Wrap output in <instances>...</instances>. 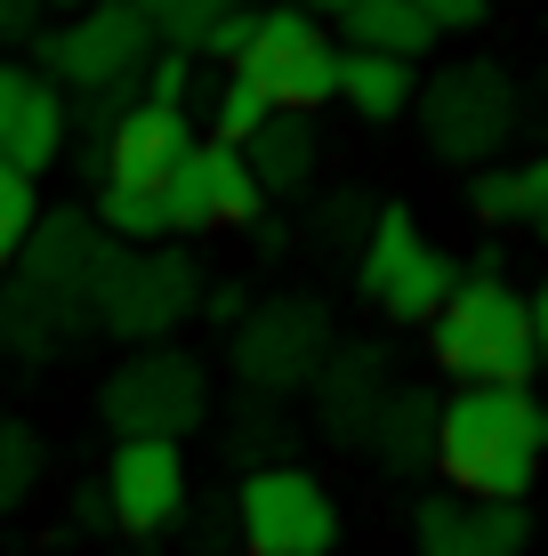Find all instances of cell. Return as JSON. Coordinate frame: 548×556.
I'll return each mask as SVG.
<instances>
[{
  "instance_id": "cell-39",
  "label": "cell",
  "mask_w": 548,
  "mask_h": 556,
  "mask_svg": "<svg viewBox=\"0 0 548 556\" xmlns=\"http://www.w3.org/2000/svg\"><path fill=\"white\" fill-rule=\"evenodd\" d=\"M298 9H307V16H315V25H323V16H331V25H339V16H347V9H355V0H298Z\"/></svg>"
},
{
  "instance_id": "cell-34",
  "label": "cell",
  "mask_w": 548,
  "mask_h": 556,
  "mask_svg": "<svg viewBox=\"0 0 548 556\" xmlns=\"http://www.w3.org/2000/svg\"><path fill=\"white\" fill-rule=\"evenodd\" d=\"M73 525H81V532H113V501H105V484L73 492Z\"/></svg>"
},
{
  "instance_id": "cell-2",
  "label": "cell",
  "mask_w": 548,
  "mask_h": 556,
  "mask_svg": "<svg viewBox=\"0 0 548 556\" xmlns=\"http://www.w3.org/2000/svg\"><path fill=\"white\" fill-rule=\"evenodd\" d=\"M428 355L451 379H476V388H533L540 355H533L524 291H508V275H460V291L428 323Z\"/></svg>"
},
{
  "instance_id": "cell-6",
  "label": "cell",
  "mask_w": 548,
  "mask_h": 556,
  "mask_svg": "<svg viewBox=\"0 0 548 556\" xmlns=\"http://www.w3.org/2000/svg\"><path fill=\"white\" fill-rule=\"evenodd\" d=\"M41 65L73 98H138L145 65H154V25L138 16V0L73 9V25H56L41 41Z\"/></svg>"
},
{
  "instance_id": "cell-36",
  "label": "cell",
  "mask_w": 548,
  "mask_h": 556,
  "mask_svg": "<svg viewBox=\"0 0 548 556\" xmlns=\"http://www.w3.org/2000/svg\"><path fill=\"white\" fill-rule=\"evenodd\" d=\"M202 315H211V323H242V315H251V299H242L234 282H218V291H202Z\"/></svg>"
},
{
  "instance_id": "cell-22",
  "label": "cell",
  "mask_w": 548,
  "mask_h": 556,
  "mask_svg": "<svg viewBox=\"0 0 548 556\" xmlns=\"http://www.w3.org/2000/svg\"><path fill=\"white\" fill-rule=\"evenodd\" d=\"M73 331H81V315H73V306L25 291V282H9V291H0V339H9V355L49 363V355H65Z\"/></svg>"
},
{
  "instance_id": "cell-23",
  "label": "cell",
  "mask_w": 548,
  "mask_h": 556,
  "mask_svg": "<svg viewBox=\"0 0 548 556\" xmlns=\"http://www.w3.org/2000/svg\"><path fill=\"white\" fill-rule=\"evenodd\" d=\"M89 218H98L113 242H162V235H169V194H162V186H122V178H105Z\"/></svg>"
},
{
  "instance_id": "cell-8",
  "label": "cell",
  "mask_w": 548,
  "mask_h": 556,
  "mask_svg": "<svg viewBox=\"0 0 548 556\" xmlns=\"http://www.w3.org/2000/svg\"><path fill=\"white\" fill-rule=\"evenodd\" d=\"M234 532L251 556H331L347 516L307 468H251L234 492Z\"/></svg>"
},
{
  "instance_id": "cell-1",
  "label": "cell",
  "mask_w": 548,
  "mask_h": 556,
  "mask_svg": "<svg viewBox=\"0 0 548 556\" xmlns=\"http://www.w3.org/2000/svg\"><path fill=\"white\" fill-rule=\"evenodd\" d=\"M548 468L540 444V395L533 388H460L436 404V476L468 501H533Z\"/></svg>"
},
{
  "instance_id": "cell-31",
  "label": "cell",
  "mask_w": 548,
  "mask_h": 556,
  "mask_svg": "<svg viewBox=\"0 0 548 556\" xmlns=\"http://www.w3.org/2000/svg\"><path fill=\"white\" fill-rule=\"evenodd\" d=\"M468 210H476L484 226L517 218V169H476V186H468Z\"/></svg>"
},
{
  "instance_id": "cell-9",
  "label": "cell",
  "mask_w": 548,
  "mask_h": 556,
  "mask_svg": "<svg viewBox=\"0 0 548 556\" xmlns=\"http://www.w3.org/2000/svg\"><path fill=\"white\" fill-rule=\"evenodd\" d=\"M339 348V331H331V306L323 299H267V306H251V315L234 323V371L251 379V388H307L315 371L331 363Z\"/></svg>"
},
{
  "instance_id": "cell-26",
  "label": "cell",
  "mask_w": 548,
  "mask_h": 556,
  "mask_svg": "<svg viewBox=\"0 0 548 556\" xmlns=\"http://www.w3.org/2000/svg\"><path fill=\"white\" fill-rule=\"evenodd\" d=\"M33 484H41V435H33L25 419H9V412H0V516L25 501Z\"/></svg>"
},
{
  "instance_id": "cell-27",
  "label": "cell",
  "mask_w": 548,
  "mask_h": 556,
  "mask_svg": "<svg viewBox=\"0 0 548 556\" xmlns=\"http://www.w3.org/2000/svg\"><path fill=\"white\" fill-rule=\"evenodd\" d=\"M33 218H41V194H33V178L0 162V275L16 266V251H25V235H33Z\"/></svg>"
},
{
  "instance_id": "cell-28",
  "label": "cell",
  "mask_w": 548,
  "mask_h": 556,
  "mask_svg": "<svg viewBox=\"0 0 548 556\" xmlns=\"http://www.w3.org/2000/svg\"><path fill=\"white\" fill-rule=\"evenodd\" d=\"M258 9H267V0H258ZM258 9H226L218 25H202V56H211V65H242V56H251V41H258Z\"/></svg>"
},
{
  "instance_id": "cell-24",
  "label": "cell",
  "mask_w": 548,
  "mask_h": 556,
  "mask_svg": "<svg viewBox=\"0 0 548 556\" xmlns=\"http://www.w3.org/2000/svg\"><path fill=\"white\" fill-rule=\"evenodd\" d=\"M267 113H275V105H267V89H258L242 65H226V73H218V89H211V138L251 146L258 129H267Z\"/></svg>"
},
{
  "instance_id": "cell-5",
  "label": "cell",
  "mask_w": 548,
  "mask_h": 556,
  "mask_svg": "<svg viewBox=\"0 0 548 556\" xmlns=\"http://www.w3.org/2000/svg\"><path fill=\"white\" fill-rule=\"evenodd\" d=\"M411 105H420V129L444 162H476V169L517 129V81H508V65H493V56H451V65H436L411 89Z\"/></svg>"
},
{
  "instance_id": "cell-29",
  "label": "cell",
  "mask_w": 548,
  "mask_h": 556,
  "mask_svg": "<svg viewBox=\"0 0 548 556\" xmlns=\"http://www.w3.org/2000/svg\"><path fill=\"white\" fill-rule=\"evenodd\" d=\"M364 226H371V202L355 194V186H339V194L315 210V235L323 242H364Z\"/></svg>"
},
{
  "instance_id": "cell-14",
  "label": "cell",
  "mask_w": 548,
  "mask_h": 556,
  "mask_svg": "<svg viewBox=\"0 0 548 556\" xmlns=\"http://www.w3.org/2000/svg\"><path fill=\"white\" fill-rule=\"evenodd\" d=\"M411 548L420 556H524L533 548V508L436 492V501H420V516H411Z\"/></svg>"
},
{
  "instance_id": "cell-4",
  "label": "cell",
  "mask_w": 548,
  "mask_h": 556,
  "mask_svg": "<svg viewBox=\"0 0 548 556\" xmlns=\"http://www.w3.org/2000/svg\"><path fill=\"white\" fill-rule=\"evenodd\" d=\"M355 282H364V299L380 306L387 323L428 331L436 306L460 291V258H451L444 242H428V226L411 218L404 202H380L371 226H364V242H355Z\"/></svg>"
},
{
  "instance_id": "cell-40",
  "label": "cell",
  "mask_w": 548,
  "mask_h": 556,
  "mask_svg": "<svg viewBox=\"0 0 548 556\" xmlns=\"http://www.w3.org/2000/svg\"><path fill=\"white\" fill-rule=\"evenodd\" d=\"M41 9H98V0H41Z\"/></svg>"
},
{
  "instance_id": "cell-15",
  "label": "cell",
  "mask_w": 548,
  "mask_h": 556,
  "mask_svg": "<svg viewBox=\"0 0 548 556\" xmlns=\"http://www.w3.org/2000/svg\"><path fill=\"white\" fill-rule=\"evenodd\" d=\"M186 146H194V122H186V105L138 98V105H122V113L105 122L98 162H105V178H122V186H169V169L186 162Z\"/></svg>"
},
{
  "instance_id": "cell-16",
  "label": "cell",
  "mask_w": 548,
  "mask_h": 556,
  "mask_svg": "<svg viewBox=\"0 0 548 556\" xmlns=\"http://www.w3.org/2000/svg\"><path fill=\"white\" fill-rule=\"evenodd\" d=\"M56 153H65V89L49 73L0 65V162L41 178Z\"/></svg>"
},
{
  "instance_id": "cell-41",
  "label": "cell",
  "mask_w": 548,
  "mask_h": 556,
  "mask_svg": "<svg viewBox=\"0 0 548 556\" xmlns=\"http://www.w3.org/2000/svg\"><path fill=\"white\" fill-rule=\"evenodd\" d=\"M540 444H548V404H540Z\"/></svg>"
},
{
  "instance_id": "cell-13",
  "label": "cell",
  "mask_w": 548,
  "mask_h": 556,
  "mask_svg": "<svg viewBox=\"0 0 548 556\" xmlns=\"http://www.w3.org/2000/svg\"><path fill=\"white\" fill-rule=\"evenodd\" d=\"M98 484L113 501V532H129V541H162V532L186 516V452L162 444V435H129V444H113Z\"/></svg>"
},
{
  "instance_id": "cell-11",
  "label": "cell",
  "mask_w": 548,
  "mask_h": 556,
  "mask_svg": "<svg viewBox=\"0 0 548 556\" xmlns=\"http://www.w3.org/2000/svg\"><path fill=\"white\" fill-rule=\"evenodd\" d=\"M169 235H218V226H251L267 194L251 178V153L226 146V138H194L186 162L169 169Z\"/></svg>"
},
{
  "instance_id": "cell-35",
  "label": "cell",
  "mask_w": 548,
  "mask_h": 556,
  "mask_svg": "<svg viewBox=\"0 0 548 556\" xmlns=\"http://www.w3.org/2000/svg\"><path fill=\"white\" fill-rule=\"evenodd\" d=\"M41 25V0H0V41H25Z\"/></svg>"
},
{
  "instance_id": "cell-7",
  "label": "cell",
  "mask_w": 548,
  "mask_h": 556,
  "mask_svg": "<svg viewBox=\"0 0 548 556\" xmlns=\"http://www.w3.org/2000/svg\"><path fill=\"white\" fill-rule=\"evenodd\" d=\"M98 412L113 428V444H129V435L178 444V435L202 428V412H211V371H202L194 355H178V348H138L98 388Z\"/></svg>"
},
{
  "instance_id": "cell-21",
  "label": "cell",
  "mask_w": 548,
  "mask_h": 556,
  "mask_svg": "<svg viewBox=\"0 0 548 556\" xmlns=\"http://www.w3.org/2000/svg\"><path fill=\"white\" fill-rule=\"evenodd\" d=\"M339 33H347V49H380V56H404V65H420V56L444 41L411 0H355V9L339 16Z\"/></svg>"
},
{
  "instance_id": "cell-38",
  "label": "cell",
  "mask_w": 548,
  "mask_h": 556,
  "mask_svg": "<svg viewBox=\"0 0 548 556\" xmlns=\"http://www.w3.org/2000/svg\"><path fill=\"white\" fill-rule=\"evenodd\" d=\"M460 275H508V251H500V242H484V251H476V258H468V266H460Z\"/></svg>"
},
{
  "instance_id": "cell-17",
  "label": "cell",
  "mask_w": 548,
  "mask_h": 556,
  "mask_svg": "<svg viewBox=\"0 0 548 556\" xmlns=\"http://www.w3.org/2000/svg\"><path fill=\"white\" fill-rule=\"evenodd\" d=\"M364 444L380 452L395 476L436 468V395H428V388H411V379H387V395H380V412H371Z\"/></svg>"
},
{
  "instance_id": "cell-20",
  "label": "cell",
  "mask_w": 548,
  "mask_h": 556,
  "mask_svg": "<svg viewBox=\"0 0 548 556\" xmlns=\"http://www.w3.org/2000/svg\"><path fill=\"white\" fill-rule=\"evenodd\" d=\"M411 65L404 56H380V49H339V105L364 113V122H395L411 113Z\"/></svg>"
},
{
  "instance_id": "cell-3",
  "label": "cell",
  "mask_w": 548,
  "mask_h": 556,
  "mask_svg": "<svg viewBox=\"0 0 548 556\" xmlns=\"http://www.w3.org/2000/svg\"><path fill=\"white\" fill-rule=\"evenodd\" d=\"M194 315H202V266L169 242H113V258L89 282V323L113 339H138V348H162Z\"/></svg>"
},
{
  "instance_id": "cell-25",
  "label": "cell",
  "mask_w": 548,
  "mask_h": 556,
  "mask_svg": "<svg viewBox=\"0 0 548 556\" xmlns=\"http://www.w3.org/2000/svg\"><path fill=\"white\" fill-rule=\"evenodd\" d=\"M226 9H258V0H138V16L154 25V41H169V49H194L202 25H218Z\"/></svg>"
},
{
  "instance_id": "cell-32",
  "label": "cell",
  "mask_w": 548,
  "mask_h": 556,
  "mask_svg": "<svg viewBox=\"0 0 548 556\" xmlns=\"http://www.w3.org/2000/svg\"><path fill=\"white\" fill-rule=\"evenodd\" d=\"M186 73H194V49H162L154 65H145V98L154 105H186V89H194Z\"/></svg>"
},
{
  "instance_id": "cell-33",
  "label": "cell",
  "mask_w": 548,
  "mask_h": 556,
  "mask_svg": "<svg viewBox=\"0 0 548 556\" xmlns=\"http://www.w3.org/2000/svg\"><path fill=\"white\" fill-rule=\"evenodd\" d=\"M411 9H420L436 33H476L484 16H493V0H411Z\"/></svg>"
},
{
  "instance_id": "cell-37",
  "label": "cell",
  "mask_w": 548,
  "mask_h": 556,
  "mask_svg": "<svg viewBox=\"0 0 548 556\" xmlns=\"http://www.w3.org/2000/svg\"><path fill=\"white\" fill-rule=\"evenodd\" d=\"M524 315H533V355H540V371H548V275L533 282V299H524Z\"/></svg>"
},
{
  "instance_id": "cell-19",
  "label": "cell",
  "mask_w": 548,
  "mask_h": 556,
  "mask_svg": "<svg viewBox=\"0 0 548 556\" xmlns=\"http://www.w3.org/2000/svg\"><path fill=\"white\" fill-rule=\"evenodd\" d=\"M315 388H323V428L364 435L371 412H380V395H387V363L371 348H331V363L315 371Z\"/></svg>"
},
{
  "instance_id": "cell-30",
  "label": "cell",
  "mask_w": 548,
  "mask_h": 556,
  "mask_svg": "<svg viewBox=\"0 0 548 556\" xmlns=\"http://www.w3.org/2000/svg\"><path fill=\"white\" fill-rule=\"evenodd\" d=\"M517 226H524L533 242H548V153L517 169Z\"/></svg>"
},
{
  "instance_id": "cell-18",
  "label": "cell",
  "mask_w": 548,
  "mask_h": 556,
  "mask_svg": "<svg viewBox=\"0 0 548 556\" xmlns=\"http://www.w3.org/2000/svg\"><path fill=\"white\" fill-rule=\"evenodd\" d=\"M251 178H258V194L282 202V194H307V178H315V162H323V146H315V129H307V113H267V129H258L251 146Z\"/></svg>"
},
{
  "instance_id": "cell-12",
  "label": "cell",
  "mask_w": 548,
  "mask_h": 556,
  "mask_svg": "<svg viewBox=\"0 0 548 556\" xmlns=\"http://www.w3.org/2000/svg\"><path fill=\"white\" fill-rule=\"evenodd\" d=\"M113 258V235L98 218H81V210H41L25 235V251L0 282H25V291H41L56 306H73V315H89V282H98V266Z\"/></svg>"
},
{
  "instance_id": "cell-10",
  "label": "cell",
  "mask_w": 548,
  "mask_h": 556,
  "mask_svg": "<svg viewBox=\"0 0 548 556\" xmlns=\"http://www.w3.org/2000/svg\"><path fill=\"white\" fill-rule=\"evenodd\" d=\"M242 73H251L258 89H267V105L275 113H315V105H331L339 98V49H331V33L315 25L307 9H258V41L251 56H242Z\"/></svg>"
}]
</instances>
